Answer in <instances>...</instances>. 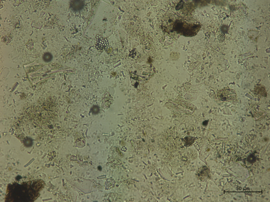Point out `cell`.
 I'll list each match as a JSON object with an SVG mask.
<instances>
[{
  "mask_svg": "<svg viewBox=\"0 0 270 202\" xmlns=\"http://www.w3.org/2000/svg\"><path fill=\"white\" fill-rule=\"evenodd\" d=\"M77 157L75 155H72L70 157V160H77Z\"/></svg>",
  "mask_w": 270,
  "mask_h": 202,
  "instance_id": "13",
  "label": "cell"
},
{
  "mask_svg": "<svg viewBox=\"0 0 270 202\" xmlns=\"http://www.w3.org/2000/svg\"><path fill=\"white\" fill-rule=\"evenodd\" d=\"M108 45V42L106 38L100 35H98L96 38V48L97 50L101 52H103L107 49Z\"/></svg>",
  "mask_w": 270,
  "mask_h": 202,
  "instance_id": "2",
  "label": "cell"
},
{
  "mask_svg": "<svg viewBox=\"0 0 270 202\" xmlns=\"http://www.w3.org/2000/svg\"><path fill=\"white\" fill-rule=\"evenodd\" d=\"M2 40V42L6 44H8L12 41V38L10 34H8L4 36Z\"/></svg>",
  "mask_w": 270,
  "mask_h": 202,
  "instance_id": "8",
  "label": "cell"
},
{
  "mask_svg": "<svg viewBox=\"0 0 270 202\" xmlns=\"http://www.w3.org/2000/svg\"><path fill=\"white\" fill-rule=\"evenodd\" d=\"M225 37V35L224 33H220L218 37V40L220 42H222L224 41Z\"/></svg>",
  "mask_w": 270,
  "mask_h": 202,
  "instance_id": "10",
  "label": "cell"
},
{
  "mask_svg": "<svg viewBox=\"0 0 270 202\" xmlns=\"http://www.w3.org/2000/svg\"><path fill=\"white\" fill-rule=\"evenodd\" d=\"M209 175V170L207 168L203 166L198 170L196 176L198 179L201 181H204L207 179Z\"/></svg>",
  "mask_w": 270,
  "mask_h": 202,
  "instance_id": "3",
  "label": "cell"
},
{
  "mask_svg": "<svg viewBox=\"0 0 270 202\" xmlns=\"http://www.w3.org/2000/svg\"><path fill=\"white\" fill-rule=\"evenodd\" d=\"M83 6V3L81 1L74 2L73 3L72 8L76 10H78L82 8Z\"/></svg>",
  "mask_w": 270,
  "mask_h": 202,
  "instance_id": "5",
  "label": "cell"
},
{
  "mask_svg": "<svg viewBox=\"0 0 270 202\" xmlns=\"http://www.w3.org/2000/svg\"><path fill=\"white\" fill-rule=\"evenodd\" d=\"M236 93L233 89L226 88L219 90L217 93V96L220 101H230L236 98Z\"/></svg>",
  "mask_w": 270,
  "mask_h": 202,
  "instance_id": "1",
  "label": "cell"
},
{
  "mask_svg": "<svg viewBox=\"0 0 270 202\" xmlns=\"http://www.w3.org/2000/svg\"><path fill=\"white\" fill-rule=\"evenodd\" d=\"M52 58V56L49 52H46L43 56V60L45 62H49L51 61Z\"/></svg>",
  "mask_w": 270,
  "mask_h": 202,
  "instance_id": "6",
  "label": "cell"
},
{
  "mask_svg": "<svg viewBox=\"0 0 270 202\" xmlns=\"http://www.w3.org/2000/svg\"><path fill=\"white\" fill-rule=\"evenodd\" d=\"M183 2L181 1L180 2L177 6H176V10H180L183 8Z\"/></svg>",
  "mask_w": 270,
  "mask_h": 202,
  "instance_id": "11",
  "label": "cell"
},
{
  "mask_svg": "<svg viewBox=\"0 0 270 202\" xmlns=\"http://www.w3.org/2000/svg\"><path fill=\"white\" fill-rule=\"evenodd\" d=\"M34 44V42L31 39H30L26 44L27 48L29 50H32L33 49Z\"/></svg>",
  "mask_w": 270,
  "mask_h": 202,
  "instance_id": "9",
  "label": "cell"
},
{
  "mask_svg": "<svg viewBox=\"0 0 270 202\" xmlns=\"http://www.w3.org/2000/svg\"><path fill=\"white\" fill-rule=\"evenodd\" d=\"M85 141L83 138H79L76 140L75 144L77 147L82 148L84 146L85 144Z\"/></svg>",
  "mask_w": 270,
  "mask_h": 202,
  "instance_id": "7",
  "label": "cell"
},
{
  "mask_svg": "<svg viewBox=\"0 0 270 202\" xmlns=\"http://www.w3.org/2000/svg\"><path fill=\"white\" fill-rule=\"evenodd\" d=\"M228 27L226 26H223L222 27V31L223 32H226L228 31Z\"/></svg>",
  "mask_w": 270,
  "mask_h": 202,
  "instance_id": "12",
  "label": "cell"
},
{
  "mask_svg": "<svg viewBox=\"0 0 270 202\" xmlns=\"http://www.w3.org/2000/svg\"><path fill=\"white\" fill-rule=\"evenodd\" d=\"M98 169L100 171H101L102 170V168L100 166H99L98 167Z\"/></svg>",
  "mask_w": 270,
  "mask_h": 202,
  "instance_id": "14",
  "label": "cell"
},
{
  "mask_svg": "<svg viewBox=\"0 0 270 202\" xmlns=\"http://www.w3.org/2000/svg\"><path fill=\"white\" fill-rule=\"evenodd\" d=\"M116 183L115 181L112 178L107 179L105 183V189L106 190H110L113 188L115 186Z\"/></svg>",
  "mask_w": 270,
  "mask_h": 202,
  "instance_id": "4",
  "label": "cell"
}]
</instances>
